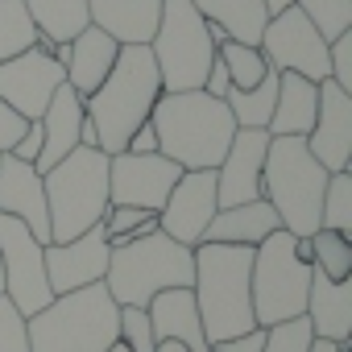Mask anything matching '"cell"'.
<instances>
[{
  "label": "cell",
  "instance_id": "25",
  "mask_svg": "<svg viewBox=\"0 0 352 352\" xmlns=\"http://www.w3.org/2000/svg\"><path fill=\"white\" fill-rule=\"evenodd\" d=\"M278 216L265 199H253V204H236V208H220L204 232V241L212 245H245V249H257L270 232H278ZM199 241V245H204Z\"/></svg>",
  "mask_w": 352,
  "mask_h": 352
},
{
  "label": "cell",
  "instance_id": "31",
  "mask_svg": "<svg viewBox=\"0 0 352 352\" xmlns=\"http://www.w3.org/2000/svg\"><path fill=\"white\" fill-rule=\"evenodd\" d=\"M216 58L224 63L228 87H236V91L257 87V83L265 79V71H270L265 54H261L257 46H245V42H220V46H216Z\"/></svg>",
  "mask_w": 352,
  "mask_h": 352
},
{
  "label": "cell",
  "instance_id": "9",
  "mask_svg": "<svg viewBox=\"0 0 352 352\" xmlns=\"http://www.w3.org/2000/svg\"><path fill=\"white\" fill-rule=\"evenodd\" d=\"M307 290H311V261L294 253V236L286 228L270 232L253 249V274H249L257 327L298 319L307 311Z\"/></svg>",
  "mask_w": 352,
  "mask_h": 352
},
{
  "label": "cell",
  "instance_id": "19",
  "mask_svg": "<svg viewBox=\"0 0 352 352\" xmlns=\"http://www.w3.org/2000/svg\"><path fill=\"white\" fill-rule=\"evenodd\" d=\"M302 319L311 323L315 340H331L340 348H352V278L331 282L319 270H311V290H307Z\"/></svg>",
  "mask_w": 352,
  "mask_h": 352
},
{
  "label": "cell",
  "instance_id": "16",
  "mask_svg": "<svg viewBox=\"0 0 352 352\" xmlns=\"http://www.w3.org/2000/svg\"><path fill=\"white\" fill-rule=\"evenodd\" d=\"M108 253H112V245H108L104 224L87 228L75 241H50L46 245V282H50V290L67 294V290L91 286V282H104Z\"/></svg>",
  "mask_w": 352,
  "mask_h": 352
},
{
  "label": "cell",
  "instance_id": "32",
  "mask_svg": "<svg viewBox=\"0 0 352 352\" xmlns=\"http://www.w3.org/2000/svg\"><path fill=\"white\" fill-rule=\"evenodd\" d=\"M319 228L352 232V170H336V174H327L323 204H319Z\"/></svg>",
  "mask_w": 352,
  "mask_h": 352
},
{
  "label": "cell",
  "instance_id": "7",
  "mask_svg": "<svg viewBox=\"0 0 352 352\" xmlns=\"http://www.w3.org/2000/svg\"><path fill=\"white\" fill-rule=\"evenodd\" d=\"M50 241H75L87 228L104 224L108 204V153L104 149H71L58 166L42 174Z\"/></svg>",
  "mask_w": 352,
  "mask_h": 352
},
{
  "label": "cell",
  "instance_id": "24",
  "mask_svg": "<svg viewBox=\"0 0 352 352\" xmlns=\"http://www.w3.org/2000/svg\"><path fill=\"white\" fill-rule=\"evenodd\" d=\"M315 108H319V83L294 75V71H278V96H274V116L265 124L270 137H307L315 124Z\"/></svg>",
  "mask_w": 352,
  "mask_h": 352
},
{
  "label": "cell",
  "instance_id": "14",
  "mask_svg": "<svg viewBox=\"0 0 352 352\" xmlns=\"http://www.w3.org/2000/svg\"><path fill=\"white\" fill-rule=\"evenodd\" d=\"M216 212H220V204H216V170H183L174 191L166 195L162 212H157V228L170 241L195 249Z\"/></svg>",
  "mask_w": 352,
  "mask_h": 352
},
{
  "label": "cell",
  "instance_id": "42",
  "mask_svg": "<svg viewBox=\"0 0 352 352\" xmlns=\"http://www.w3.org/2000/svg\"><path fill=\"white\" fill-rule=\"evenodd\" d=\"M311 352H348V348H340L331 340H311Z\"/></svg>",
  "mask_w": 352,
  "mask_h": 352
},
{
  "label": "cell",
  "instance_id": "5",
  "mask_svg": "<svg viewBox=\"0 0 352 352\" xmlns=\"http://www.w3.org/2000/svg\"><path fill=\"white\" fill-rule=\"evenodd\" d=\"M116 319L120 307L104 282L54 294L38 315L25 319L30 352H104L116 344Z\"/></svg>",
  "mask_w": 352,
  "mask_h": 352
},
{
  "label": "cell",
  "instance_id": "15",
  "mask_svg": "<svg viewBox=\"0 0 352 352\" xmlns=\"http://www.w3.org/2000/svg\"><path fill=\"white\" fill-rule=\"evenodd\" d=\"M311 157L336 174V170H352V96L340 91L331 79L319 83V108H315V124L302 137Z\"/></svg>",
  "mask_w": 352,
  "mask_h": 352
},
{
  "label": "cell",
  "instance_id": "22",
  "mask_svg": "<svg viewBox=\"0 0 352 352\" xmlns=\"http://www.w3.org/2000/svg\"><path fill=\"white\" fill-rule=\"evenodd\" d=\"M116 54H120V42L108 38L104 30L87 25L83 34H75V38L67 42V63H63V71H67V87L79 91V96L87 100V96L108 79Z\"/></svg>",
  "mask_w": 352,
  "mask_h": 352
},
{
  "label": "cell",
  "instance_id": "37",
  "mask_svg": "<svg viewBox=\"0 0 352 352\" xmlns=\"http://www.w3.org/2000/svg\"><path fill=\"white\" fill-rule=\"evenodd\" d=\"M0 352H30V327L25 315L0 294Z\"/></svg>",
  "mask_w": 352,
  "mask_h": 352
},
{
  "label": "cell",
  "instance_id": "21",
  "mask_svg": "<svg viewBox=\"0 0 352 352\" xmlns=\"http://www.w3.org/2000/svg\"><path fill=\"white\" fill-rule=\"evenodd\" d=\"M162 17V0H87V21L120 46H149Z\"/></svg>",
  "mask_w": 352,
  "mask_h": 352
},
{
  "label": "cell",
  "instance_id": "3",
  "mask_svg": "<svg viewBox=\"0 0 352 352\" xmlns=\"http://www.w3.org/2000/svg\"><path fill=\"white\" fill-rule=\"evenodd\" d=\"M249 274H253V249H245V245H212V241L195 245L191 294H195V307H199L208 348L257 327Z\"/></svg>",
  "mask_w": 352,
  "mask_h": 352
},
{
  "label": "cell",
  "instance_id": "27",
  "mask_svg": "<svg viewBox=\"0 0 352 352\" xmlns=\"http://www.w3.org/2000/svg\"><path fill=\"white\" fill-rule=\"evenodd\" d=\"M25 13L38 25L42 42H71L75 34H83L87 21V0H25Z\"/></svg>",
  "mask_w": 352,
  "mask_h": 352
},
{
  "label": "cell",
  "instance_id": "17",
  "mask_svg": "<svg viewBox=\"0 0 352 352\" xmlns=\"http://www.w3.org/2000/svg\"><path fill=\"white\" fill-rule=\"evenodd\" d=\"M270 133L265 129H236L228 153L216 166V204L236 208L261 199V170H265Z\"/></svg>",
  "mask_w": 352,
  "mask_h": 352
},
{
  "label": "cell",
  "instance_id": "20",
  "mask_svg": "<svg viewBox=\"0 0 352 352\" xmlns=\"http://www.w3.org/2000/svg\"><path fill=\"white\" fill-rule=\"evenodd\" d=\"M83 120H87L83 96L63 83V87L50 96L46 112L38 116V124H42V153H38V162H34L38 174H46L50 166H58L71 149H79V129H83Z\"/></svg>",
  "mask_w": 352,
  "mask_h": 352
},
{
  "label": "cell",
  "instance_id": "43",
  "mask_svg": "<svg viewBox=\"0 0 352 352\" xmlns=\"http://www.w3.org/2000/svg\"><path fill=\"white\" fill-rule=\"evenodd\" d=\"M153 352H191V348H187V344H179V340H162Z\"/></svg>",
  "mask_w": 352,
  "mask_h": 352
},
{
  "label": "cell",
  "instance_id": "44",
  "mask_svg": "<svg viewBox=\"0 0 352 352\" xmlns=\"http://www.w3.org/2000/svg\"><path fill=\"white\" fill-rule=\"evenodd\" d=\"M261 5H265V13L274 17V13H282V9H290V5H294V0H261Z\"/></svg>",
  "mask_w": 352,
  "mask_h": 352
},
{
  "label": "cell",
  "instance_id": "45",
  "mask_svg": "<svg viewBox=\"0 0 352 352\" xmlns=\"http://www.w3.org/2000/svg\"><path fill=\"white\" fill-rule=\"evenodd\" d=\"M104 352H129V348H124V344H120V340H116V344H108V348H104Z\"/></svg>",
  "mask_w": 352,
  "mask_h": 352
},
{
  "label": "cell",
  "instance_id": "46",
  "mask_svg": "<svg viewBox=\"0 0 352 352\" xmlns=\"http://www.w3.org/2000/svg\"><path fill=\"white\" fill-rule=\"evenodd\" d=\"M0 294H5V274H0Z\"/></svg>",
  "mask_w": 352,
  "mask_h": 352
},
{
  "label": "cell",
  "instance_id": "18",
  "mask_svg": "<svg viewBox=\"0 0 352 352\" xmlns=\"http://www.w3.org/2000/svg\"><path fill=\"white\" fill-rule=\"evenodd\" d=\"M0 216L21 220L42 245H50V216H46V187L42 174L13 153H0Z\"/></svg>",
  "mask_w": 352,
  "mask_h": 352
},
{
  "label": "cell",
  "instance_id": "33",
  "mask_svg": "<svg viewBox=\"0 0 352 352\" xmlns=\"http://www.w3.org/2000/svg\"><path fill=\"white\" fill-rule=\"evenodd\" d=\"M294 9L319 30L323 42L352 30V0H294Z\"/></svg>",
  "mask_w": 352,
  "mask_h": 352
},
{
  "label": "cell",
  "instance_id": "35",
  "mask_svg": "<svg viewBox=\"0 0 352 352\" xmlns=\"http://www.w3.org/2000/svg\"><path fill=\"white\" fill-rule=\"evenodd\" d=\"M116 340L129 348V352H153V327H149V315L145 307H120V319H116Z\"/></svg>",
  "mask_w": 352,
  "mask_h": 352
},
{
  "label": "cell",
  "instance_id": "36",
  "mask_svg": "<svg viewBox=\"0 0 352 352\" xmlns=\"http://www.w3.org/2000/svg\"><path fill=\"white\" fill-rule=\"evenodd\" d=\"M311 323L298 315V319H286V323H274L265 327V348L261 352H311Z\"/></svg>",
  "mask_w": 352,
  "mask_h": 352
},
{
  "label": "cell",
  "instance_id": "6",
  "mask_svg": "<svg viewBox=\"0 0 352 352\" xmlns=\"http://www.w3.org/2000/svg\"><path fill=\"white\" fill-rule=\"evenodd\" d=\"M327 187V170L311 157L302 137H270L261 199L274 208L278 224L290 236H311L319 228V204Z\"/></svg>",
  "mask_w": 352,
  "mask_h": 352
},
{
  "label": "cell",
  "instance_id": "41",
  "mask_svg": "<svg viewBox=\"0 0 352 352\" xmlns=\"http://www.w3.org/2000/svg\"><path fill=\"white\" fill-rule=\"evenodd\" d=\"M124 153H157V133H153V124H149V120H145V124H137V133L129 137Z\"/></svg>",
  "mask_w": 352,
  "mask_h": 352
},
{
  "label": "cell",
  "instance_id": "40",
  "mask_svg": "<svg viewBox=\"0 0 352 352\" xmlns=\"http://www.w3.org/2000/svg\"><path fill=\"white\" fill-rule=\"evenodd\" d=\"M38 153H42V124H38V120H30V129H25V133H21V141L13 145V157L34 166V162H38Z\"/></svg>",
  "mask_w": 352,
  "mask_h": 352
},
{
  "label": "cell",
  "instance_id": "8",
  "mask_svg": "<svg viewBox=\"0 0 352 352\" xmlns=\"http://www.w3.org/2000/svg\"><path fill=\"white\" fill-rule=\"evenodd\" d=\"M162 91H204L208 67L216 63V42L191 0H162V17L149 38Z\"/></svg>",
  "mask_w": 352,
  "mask_h": 352
},
{
  "label": "cell",
  "instance_id": "13",
  "mask_svg": "<svg viewBox=\"0 0 352 352\" xmlns=\"http://www.w3.org/2000/svg\"><path fill=\"white\" fill-rule=\"evenodd\" d=\"M63 83H67V71H63V63L50 58L46 42H38L25 54L0 63V100H5L9 108H17L25 120H38L46 112L50 96Z\"/></svg>",
  "mask_w": 352,
  "mask_h": 352
},
{
  "label": "cell",
  "instance_id": "23",
  "mask_svg": "<svg viewBox=\"0 0 352 352\" xmlns=\"http://www.w3.org/2000/svg\"><path fill=\"white\" fill-rule=\"evenodd\" d=\"M145 315H149V327H153V344L179 340V344H187L191 352H212L191 290H162V294H153L149 307H145Z\"/></svg>",
  "mask_w": 352,
  "mask_h": 352
},
{
  "label": "cell",
  "instance_id": "39",
  "mask_svg": "<svg viewBox=\"0 0 352 352\" xmlns=\"http://www.w3.org/2000/svg\"><path fill=\"white\" fill-rule=\"evenodd\" d=\"M261 348H265V327H253L245 336H232V340L212 344V352H261Z\"/></svg>",
  "mask_w": 352,
  "mask_h": 352
},
{
  "label": "cell",
  "instance_id": "26",
  "mask_svg": "<svg viewBox=\"0 0 352 352\" xmlns=\"http://www.w3.org/2000/svg\"><path fill=\"white\" fill-rule=\"evenodd\" d=\"M199 9V17L208 25H220L228 34V42H245V46H257L261 42V30L270 21L261 0H191Z\"/></svg>",
  "mask_w": 352,
  "mask_h": 352
},
{
  "label": "cell",
  "instance_id": "34",
  "mask_svg": "<svg viewBox=\"0 0 352 352\" xmlns=\"http://www.w3.org/2000/svg\"><path fill=\"white\" fill-rule=\"evenodd\" d=\"M157 228V216L153 212H141V208H108L104 212V232H108V245L116 241H129V236H141Z\"/></svg>",
  "mask_w": 352,
  "mask_h": 352
},
{
  "label": "cell",
  "instance_id": "4",
  "mask_svg": "<svg viewBox=\"0 0 352 352\" xmlns=\"http://www.w3.org/2000/svg\"><path fill=\"white\" fill-rule=\"evenodd\" d=\"M191 282H195V249L170 241L162 228L116 241L108 253L104 286L116 307H149L153 294L191 290Z\"/></svg>",
  "mask_w": 352,
  "mask_h": 352
},
{
  "label": "cell",
  "instance_id": "1",
  "mask_svg": "<svg viewBox=\"0 0 352 352\" xmlns=\"http://www.w3.org/2000/svg\"><path fill=\"white\" fill-rule=\"evenodd\" d=\"M149 124L157 133V153L183 170H216L236 137L228 104L208 91H162Z\"/></svg>",
  "mask_w": 352,
  "mask_h": 352
},
{
  "label": "cell",
  "instance_id": "38",
  "mask_svg": "<svg viewBox=\"0 0 352 352\" xmlns=\"http://www.w3.org/2000/svg\"><path fill=\"white\" fill-rule=\"evenodd\" d=\"M25 129H30V120L17 108H9L5 100H0V153H13V145L21 141Z\"/></svg>",
  "mask_w": 352,
  "mask_h": 352
},
{
  "label": "cell",
  "instance_id": "29",
  "mask_svg": "<svg viewBox=\"0 0 352 352\" xmlns=\"http://www.w3.org/2000/svg\"><path fill=\"white\" fill-rule=\"evenodd\" d=\"M311 270H319L331 282L352 278V236L331 232V228H315L311 232Z\"/></svg>",
  "mask_w": 352,
  "mask_h": 352
},
{
  "label": "cell",
  "instance_id": "2",
  "mask_svg": "<svg viewBox=\"0 0 352 352\" xmlns=\"http://www.w3.org/2000/svg\"><path fill=\"white\" fill-rule=\"evenodd\" d=\"M157 96H162V79H157V63L149 46H120L108 79L83 100V112L96 124V145L108 157L124 153L137 124L149 120Z\"/></svg>",
  "mask_w": 352,
  "mask_h": 352
},
{
  "label": "cell",
  "instance_id": "12",
  "mask_svg": "<svg viewBox=\"0 0 352 352\" xmlns=\"http://www.w3.org/2000/svg\"><path fill=\"white\" fill-rule=\"evenodd\" d=\"M183 166L162 153H116L108 157V204L112 208H141L162 212L166 195L179 183Z\"/></svg>",
  "mask_w": 352,
  "mask_h": 352
},
{
  "label": "cell",
  "instance_id": "11",
  "mask_svg": "<svg viewBox=\"0 0 352 352\" xmlns=\"http://www.w3.org/2000/svg\"><path fill=\"white\" fill-rule=\"evenodd\" d=\"M257 50L265 54V63L274 71H294V75H302L311 83L327 79V42L319 38V30L294 5L265 21Z\"/></svg>",
  "mask_w": 352,
  "mask_h": 352
},
{
  "label": "cell",
  "instance_id": "28",
  "mask_svg": "<svg viewBox=\"0 0 352 352\" xmlns=\"http://www.w3.org/2000/svg\"><path fill=\"white\" fill-rule=\"evenodd\" d=\"M274 96H278V71L270 67V71H265V79H261L257 87H249V91L228 87L224 104H228V112H232L236 129H265V124H270V116H274Z\"/></svg>",
  "mask_w": 352,
  "mask_h": 352
},
{
  "label": "cell",
  "instance_id": "30",
  "mask_svg": "<svg viewBox=\"0 0 352 352\" xmlns=\"http://www.w3.org/2000/svg\"><path fill=\"white\" fill-rule=\"evenodd\" d=\"M38 42H42V34L25 13V0H0V63L25 54Z\"/></svg>",
  "mask_w": 352,
  "mask_h": 352
},
{
  "label": "cell",
  "instance_id": "10",
  "mask_svg": "<svg viewBox=\"0 0 352 352\" xmlns=\"http://www.w3.org/2000/svg\"><path fill=\"white\" fill-rule=\"evenodd\" d=\"M0 274H5V298L25 319L54 298L46 282V245L13 216H0Z\"/></svg>",
  "mask_w": 352,
  "mask_h": 352
}]
</instances>
